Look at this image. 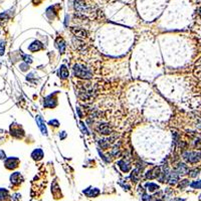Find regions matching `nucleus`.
<instances>
[{
    "label": "nucleus",
    "instance_id": "nucleus-1",
    "mask_svg": "<svg viewBox=\"0 0 201 201\" xmlns=\"http://www.w3.org/2000/svg\"><path fill=\"white\" fill-rule=\"evenodd\" d=\"M73 73H75L76 76H78V78H91L93 76L91 71L82 64L75 65V67H73Z\"/></svg>",
    "mask_w": 201,
    "mask_h": 201
},
{
    "label": "nucleus",
    "instance_id": "nucleus-2",
    "mask_svg": "<svg viewBox=\"0 0 201 201\" xmlns=\"http://www.w3.org/2000/svg\"><path fill=\"white\" fill-rule=\"evenodd\" d=\"M183 158L190 163H196L197 161H199L200 154L197 152H185L183 154Z\"/></svg>",
    "mask_w": 201,
    "mask_h": 201
},
{
    "label": "nucleus",
    "instance_id": "nucleus-3",
    "mask_svg": "<svg viewBox=\"0 0 201 201\" xmlns=\"http://www.w3.org/2000/svg\"><path fill=\"white\" fill-rule=\"evenodd\" d=\"M160 175V168L159 167H154L153 169L149 170L146 174V177L148 179H154V178H157Z\"/></svg>",
    "mask_w": 201,
    "mask_h": 201
},
{
    "label": "nucleus",
    "instance_id": "nucleus-4",
    "mask_svg": "<svg viewBox=\"0 0 201 201\" xmlns=\"http://www.w3.org/2000/svg\"><path fill=\"white\" fill-rule=\"evenodd\" d=\"M98 130L103 135H110L112 133V128L109 126V124H100Z\"/></svg>",
    "mask_w": 201,
    "mask_h": 201
},
{
    "label": "nucleus",
    "instance_id": "nucleus-5",
    "mask_svg": "<svg viewBox=\"0 0 201 201\" xmlns=\"http://www.w3.org/2000/svg\"><path fill=\"white\" fill-rule=\"evenodd\" d=\"M18 163H19V160L17 158H9L6 160L5 166L8 169H14V168H16L18 166Z\"/></svg>",
    "mask_w": 201,
    "mask_h": 201
},
{
    "label": "nucleus",
    "instance_id": "nucleus-6",
    "mask_svg": "<svg viewBox=\"0 0 201 201\" xmlns=\"http://www.w3.org/2000/svg\"><path fill=\"white\" fill-rule=\"evenodd\" d=\"M36 123L38 124V127H39V129H40L41 132H42V134L46 136V135H47L46 127H45V125H44V122H43V120L41 119L40 116H36Z\"/></svg>",
    "mask_w": 201,
    "mask_h": 201
},
{
    "label": "nucleus",
    "instance_id": "nucleus-7",
    "mask_svg": "<svg viewBox=\"0 0 201 201\" xmlns=\"http://www.w3.org/2000/svg\"><path fill=\"white\" fill-rule=\"evenodd\" d=\"M177 173L179 174V175H185V174L189 173V168L188 166L186 165V164H179L178 167H177Z\"/></svg>",
    "mask_w": 201,
    "mask_h": 201
},
{
    "label": "nucleus",
    "instance_id": "nucleus-8",
    "mask_svg": "<svg viewBox=\"0 0 201 201\" xmlns=\"http://www.w3.org/2000/svg\"><path fill=\"white\" fill-rule=\"evenodd\" d=\"M42 49H43V44L38 40L33 41V42L29 45V47H28V49H29L30 51H37V50Z\"/></svg>",
    "mask_w": 201,
    "mask_h": 201
},
{
    "label": "nucleus",
    "instance_id": "nucleus-9",
    "mask_svg": "<svg viewBox=\"0 0 201 201\" xmlns=\"http://www.w3.org/2000/svg\"><path fill=\"white\" fill-rule=\"evenodd\" d=\"M10 180H11V183H13V184H19V183L22 182L23 178H22V176L20 175L19 172H15V173H13L11 177H10Z\"/></svg>",
    "mask_w": 201,
    "mask_h": 201
},
{
    "label": "nucleus",
    "instance_id": "nucleus-10",
    "mask_svg": "<svg viewBox=\"0 0 201 201\" xmlns=\"http://www.w3.org/2000/svg\"><path fill=\"white\" fill-rule=\"evenodd\" d=\"M56 100L55 99H52V96H49L46 99L44 100V106L47 108H52V107H55Z\"/></svg>",
    "mask_w": 201,
    "mask_h": 201
},
{
    "label": "nucleus",
    "instance_id": "nucleus-11",
    "mask_svg": "<svg viewBox=\"0 0 201 201\" xmlns=\"http://www.w3.org/2000/svg\"><path fill=\"white\" fill-rule=\"evenodd\" d=\"M86 195H88L89 197H97L100 194V190L97 188H93V189H88L87 191L84 192Z\"/></svg>",
    "mask_w": 201,
    "mask_h": 201
},
{
    "label": "nucleus",
    "instance_id": "nucleus-12",
    "mask_svg": "<svg viewBox=\"0 0 201 201\" xmlns=\"http://www.w3.org/2000/svg\"><path fill=\"white\" fill-rule=\"evenodd\" d=\"M31 157L34 159V160H40V159H42V157H43L42 150H41V149L34 150L33 152H32V154H31Z\"/></svg>",
    "mask_w": 201,
    "mask_h": 201
},
{
    "label": "nucleus",
    "instance_id": "nucleus-13",
    "mask_svg": "<svg viewBox=\"0 0 201 201\" xmlns=\"http://www.w3.org/2000/svg\"><path fill=\"white\" fill-rule=\"evenodd\" d=\"M58 75H60V76L62 78H67V76H69V71H67V69L65 67V65H62L60 69V71H58Z\"/></svg>",
    "mask_w": 201,
    "mask_h": 201
},
{
    "label": "nucleus",
    "instance_id": "nucleus-14",
    "mask_svg": "<svg viewBox=\"0 0 201 201\" xmlns=\"http://www.w3.org/2000/svg\"><path fill=\"white\" fill-rule=\"evenodd\" d=\"M118 164H119V166H120V168L122 169V171L125 172V173H126V172H128L129 170L131 169V166L129 165V164L127 163V162H125L124 160L119 161V163H118Z\"/></svg>",
    "mask_w": 201,
    "mask_h": 201
},
{
    "label": "nucleus",
    "instance_id": "nucleus-15",
    "mask_svg": "<svg viewBox=\"0 0 201 201\" xmlns=\"http://www.w3.org/2000/svg\"><path fill=\"white\" fill-rule=\"evenodd\" d=\"M73 32L76 34V36H80V37H87V31L85 29H80V28H73Z\"/></svg>",
    "mask_w": 201,
    "mask_h": 201
},
{
    "label": "nucleus",
    "instance_id": "nucleus-16",
    "mask_svg": "<svg viewBox=\"0 0 201 201\" xmlns=\"http://www.w3.org/2000/svg\"><path fill=\"white\" fill-rule=\"evenodd\" d=\"M140 170L139 169H135L134 171L132 172V174H131V178H132L133 181H139L140 177H141V174H140Z\"/></svg>",
    "mask_w": 201,
    "mask_h": 201
},
{
    "label": "nucleus",
    "instance_id": "nucleus-17",
    "mask_svg": "<svg viewBox=\"0 0 201 201\" xmlns=\"http://www.w3.org/2000/svg\"><path fill=\"white\" fill-rule=\"evenodd\" d=\"M56 43H58V49H60V53H63V52L65 51V43H64V41H63L62 39H58V40L56 41Z\"/></svg>",
    "mask_w": 201,
    "mask_h": 201
},
{
    "label": "nucleus",
    "instance_id": "nucleus-18",
    "mask_svg": "<svg viewBox=\"0 0 201 201\" xmlns=\"http://www.w3.org/2000/svg\"><path fill=\"white\" fill-rule=\"evenodd\" d=\"M146 187H147V189L149 190L150 192H154L156 191V190L159 189V186L157 184H155V183H147V185H146Z\"/></svg>",
    "mask_w": 201,
    "mask_h": 201
},
{
    "label": "nucleus",
    "instance_id": "nucleus-19",
    "mask_svg": "<svg viewBox=\"0 0 201 201\" xmlns=\"http://www.w3.org/2000/svg\"><path fill=\"white\" fill-rule=\"evenodd\" d=\"M7 195H8L7 190H6V189H2V188H0V200L5 199V198L7 197Z\"/></svg>",
    "mask_w": 201,
    "mask_h": 201
},
{
    "label": "nucleus",
    "instance_id": "nucleus-20",
    "mask_svg": "<svg viewBox=\"0 0 201 201\" xmlns=\"http://www.w3.org/2000/svg\"><path fill=\"white\" fill-rule=\"evenodd\" d=\"M4 50H5V42L3 40H0V54L3 55Z\"/></svg>",
    "mask_w": 201,
    "mask_h": 201
},
{
    "label": "nucleus",
    "instance_id": "nucleus-21",
    "mask_svg": "<svg viewBox=\"0 0 201 201\" xmlns=\"http://www.w3.org/2000/svg\"><path fill=\"white\" fill-rule=\"evenodd\" d=\"M191 187H193V188H197V189L201 188V180L200 181H195V182L191 183Z\"/></svg>",
    "mask_w": 201,
    "mask_h": 201
},
{
    "label": "nucleus",
    "instance_id": "nucleus-22",
    "mask_svg": "<svg viewBox=\"0 0 201 201\" xmlns=\"http://www.w3.org/2000/svg\"><path fill=\"white\" fill-rule=\"evenodd\" d=\"M22 58H23V60H24L26 62H29V63H30V62H32V58H30V56L26 55V54H23Z\"/></svg>",
    "mask_w": 201,
    "mask_h": 201
},
{
    "label": "nucleus",
    "instance_id": "nucleus-23",
    "mask_svg": "<svg viewBox=\"0 0 201 201\" xmlns=\"http://www.w3.org/2000/svg\"><path fill=\"white\" fill-rule=\"evenodd\" d=\"M188 184H189V181L188 180H183L182 181V184L180 183V188H184V187H186Z\"/></svg>",
    "mask_w": 201,
    "mask_h": 201
},
{
    "label": "nucleus",
    "instance_id": "nucleus-24",
    "mask_svg": "<svg viewBox=\"0 0 201 201\" xmlns=\"http://www.w3.org/2000/svg\"><path fill=\"white\" fill-rule=\"evenodd\" d=\"M198 172H199V170L195 169V170H194V171H192V172H191L192 174H190V177H195V176H197V175H198Z\"/></svg>",
    "mask_w": 201,
    "mask_h": 201
},
{
    "label": "nucleus",
    "instance_id": "nucleus-25",
    "mask_svg": "<svg viewBox=\"0 0 201 201\" xmlns=\"http://www.w3.org/2000/svg\"><path fill=\"white\" fill-rule=\"evenodd\" d=\"M49 124H51V125H52V124H54V125H53L54 127H58V122L55 121V120H53V121H50Z\"/></svg>",
    "mask_w": 201,
    "mask_h": 201
},
{
    "label": "nucleus",
    "instance_id": "nucleus-26",
    "mask_svg": "<svg viewBox=\"0 0 201 201\" xmlns=\"http://www.w3.org/2000/svg\"><path fill=\"white\" fill-rule=\"evenodd\" d=\"M0 158L1 159H5V153L3 152V151H0Z\"/></svg>",
    "mask_w": 201,
    "mask_h": 201
},
{
    "label": "nucleus",
    "instance_id": "nucleus-27",
    "mask_svg": "<svg viewBox=\"0 0 201 201\" xmlns=\"http://www.w3.org/2000/svg\"><path fill=\"white\" fill-rule=\"evenodd\" d=\"M20 67H22V71H26V69H27V67H28V65L27 64H21L20 65Z\"/></svg>",
    "mask_w": 201,
    "mask_h": 201
},
{
    "label": "nucleus",
    "instance_id": "nucleus-28",
    "mask_svg": "<svg viewBox=\"0 0 201 201\" xmlns=\"http://www.w3.org/2000/svg\"><path fill=\"white\" fill-rule=\"evenodd\" d=\"M62 136H60V139H63L65 137V132H62Z\"/></svg>",
    "mask_w": 201,
    "mask_h": 201
},
{
    "label": "nucleus",
    "instance_id": "nucleus-29",
    "mask_svg": "<svg viewBox=\"0 0 201 201\" xmlns=\"http://www.w3.org/2000/svg\"><path fill=\"white\" fill-rule=\"evenodd\" d=\"M175 201H184V200H181V199H180V198H178V199H176Z\"/></svg>",
    "mask_w": 201,
    "mask_h": 201
},
{
    "label": "nucleus",
    "instance_id": "nucleus-30",
    "mask_svg": "<svg viewBox=\"0 0 201 201\" xmlns=\"http://www.w3.org/2000/svg\"><path fill=\"white\" fill-rule=\"evenodd\" d=\"M156 201H163V200H161V199H158V200H156Z\"/></svg>",
    "mask_w": 201,
    "mask_h": 201
},
{
    "label": "nucleus",
    "instance_id": "nucleus-31",
    "mask_svg": "<svg viewBox=\"0 0 201 201\" xmlns=\"http://www.w3.org/2000/svg\"><path fill=\"white\" fill-rule=\"evenodd\" d=\"M199 13H200V15H201V7H200V12Z\"/></svg>",
    "mask_w": 201,
    "mask_h": 201
},
{
    "label": "nucleus",
    "instance_id": "nucleus-32",
    "mask_svg": "<svg viewBox=\"0 0 201 201\" xmlns=\"http://www.w3.org/2000/svg\"><path fill=\"white\" fill-rule=\"evenodd\" d=\"M200 200H201V195H200Z\"/></svg>",
    "mask_w": 201,
    "mask_h": 201
}]
</instances>
